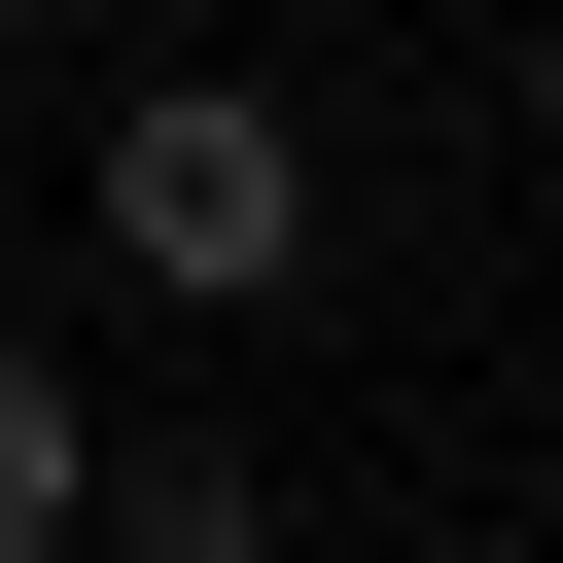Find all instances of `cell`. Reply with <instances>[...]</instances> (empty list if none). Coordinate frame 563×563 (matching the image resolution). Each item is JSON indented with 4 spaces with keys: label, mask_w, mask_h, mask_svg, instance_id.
I'll return each mask as SVG.
<instances>
[{
    "label": "cell",
    "mask_w": 563,
    "mask_h": 563,
    "mask_svg": "<svg viewBox=\"0 0 563 563\" xmlns=\"http://www.w3.org/2000/svg\"><path fill=\"white\" fill-rule=\"evenodd\" d=\"M0 35H106V0H0Z\"/></svg>",
    "instance_id": "52a82bcc"
},
{
    "label": "cell",
    "mask_w": 563,
    "mask_h": 563,
    "mask_svg": "<svg viewBox=\"0 0 563 563\" xmlns=\"http://www.w3.org/2000/svg\"><path fill=\"white\" fill-rule=\"evenodd\" d=\"M422 563H528V528H422Z\"/></svg>",
    "instance_id": "5b68a950"
},
{
    "label": "cell",
    "mask_w": 563,
    "mask_h": 563,
    "mask_svg": "<svg viewBox=\"0 0 563 563\" xmlns=\"http://www.w3.org/2000/svg\"><path fill=\"white\" fill-rule=\"evenodd\" d=\"M528 176H563V0H528Z\"/></svg>",
    "instance_id": "277c9868"
},
{
    "label": "cell",
    "mask_w": 563,
    "mask_h": 563,
    "mask_svg": "<svg viewBox=\"0 0 563 563\" xmlns=\"http://www.w3.org/2000/svg\"><path fill=\"white\" fill-rule=\"evenodd\" d=\"M317 246H352V176H317L282 70H106V141H70V282L106 317H317Z\"/></svg>",
    "instance_id": "6da1fadb"
},
{
    "label": "cell",
    "mask_w": 563,
    "mask_h": 563,
    "mask_svg": "<svg viewBox=\"0 0 563 563\" xmlns=\"http://www.w3.org/2000/svg\"><path fill=\"white\" fill-rule=\"evenodd\" d=\"M70 493H106V387H70L35 317H0V563H70Z\"/></svg>",
    "instance_id": "3957f363"
},
{
    "label": "cell",
    "mask_w": 563,
    "mask_h": 563,
    "mask_svg": "<svg viewBox=\"0 0 563 563\" xmlns=\"http://www.w3.org/2000/svg\"><path fill=\"white\" fill-rule=\"evenodd\" d=\"M70 563H282V457H246V422H106Z\"/></svg>",
    "instance_id": "7a4b0ae2"
},
{
    "label": "cell",
    "mask_w": 563,
    "mask_h": 563,
    "mask_svg": "<svg viewBox=\"0 0 563 563\" xmlns=\"http://www.w3.org/2000/svg\"><path fill=\"white\" fill-rule=\"evenodd\" d=\"M528 563H563V457H528Z\"/></svg>",
    "instance_id": "8992f818"
}]
</instances>
